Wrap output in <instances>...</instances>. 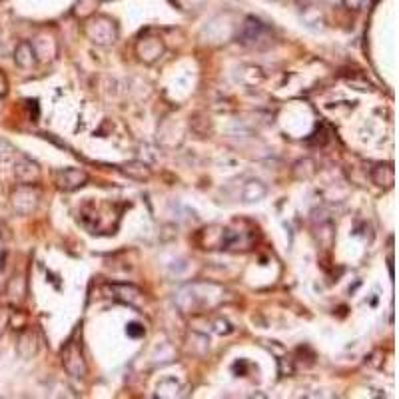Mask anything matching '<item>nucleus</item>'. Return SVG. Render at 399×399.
I'll list each match as a JSON object with an SVG mask.
<instances>
[{
	"instance_id": "f257e3e1",
	"label": "nucleus",
	"mask_w": 399,
	"mask_h": 399,
	"mask_svg": "<svg viewBox=\"0 0 399 399\" xmlns=\"http://www.w3.org/2000/svg\"><path fill=\"white\" fill-rule=\"evenodd\" d=\"M84 34L90 42L98 44V46H110L118 40V25L110 16L96 14V16H90L86 20Z\"/></svg>"
},
{
	"instance_id": "f03ea898",
	"label": "nucleus",
	"mask_w": 399,
	"mask_h": 399,
	"mask_svg": "<svg viewBox=\"0 0 399 399\" xmlns=\"http://www.w3.org/2000/svg\"><path fill=\"white\" fill-rule=\"evenodd\" d=\"M237 42L248 46V48L263 50L272 44V37H270V28L263 25L260 18L256 16H248L244 20V25L237 32Z\"/></svg>"
},
{
	"instance_id": "7ed1b4c3",
	"label": "nucleus",
	"mask_w": 399,
	"mask_h": 399,
	"mask_svg": "<svg viewBox=\"0 0 399 399\" xmlns=\"http://www.w3.org/2000/svg\"><path fill=\"white\" fill-rule=\"evenodd\" d=\"M60 360H63L64 369L72 377H86L88 365L84 355H82V348L76 339H70L60 351Z\"/></svg>"
},
{
	"instance_id": "20e7f679",
	"label": "nucleus",
	"mask_w": 399,
	"mask_h": 399,
	"mask_svg": "<svg viewBox=\"0 0 399 399\" xmlns=\"http://www.w3.org/2000/svg\"><path fill=\"white\" fill-rule=\"evenodd\" d=\"M38 200H40V194H38L37 188L20 184L11 194V206H13V210L18 216H30L37 210Z\"/></svg>"
},
{
	"instance_id": "39448f33",
	"label": "nucleus",
	"mask_w": 399,
	"mask_h": 399,
	"mask_svg": "<svg viewBox=\"0 0 399 399\" xmlns=\"http://www.w3.org/2000/svg\"><path fill=\"white\" fill-rule=\"evenodd\" d=\"M256 242V232L254 230H240V228H224V240H222V249L236 251V249H249Z\"/></svg>"
},
{
	"instance_id": "423d86ee",
	"label": "nucleus",
	"mask_w": 399,
	"mask_h": 399,
	"mask_svg": "<svg viewBox=\"0 0 399 399\" xmlns=\"http://www.w3.org/2000/svg\"><path fill=\"white\" fill-rule=\"evenodd\" d=\"M164 42L158 37H142L136 42V56L144 64L158 63L164 56Z\"/></svg>"
},
{
	"instance_id": "0eeeda50",
	"label": "nucleus",
	"mask_w": 399,
	"mask_h": 399,
	"mask_svg": "<svg viewBox=\"0 0 399 399\" xmlns=\"http://www.w3.org/2000/svg\"><path fill=\"white\" fill-rule=\"evenodd\" d=\"M54 182H56V186H58L60 192H74L78 188L86 186L88 174L80 168H64V170L56 172Z\"/></svg>"
},
{
	"instance_id": "6e6552de",
	"label": "nucleus",
	"mask_w": 399,
	"mask_h": 399,
	"mask_svg": "<svg viewBox=\"0 0 399 399\" xmlns=\"http://www.w3.org/2000/svg\"><path fill=\"white\" fill-rule=\"evenodd\" d=\"M40 166L34 160L20 156L16 162H14V178L18 184H28V186H34L38 180H40Z\"/></svg>"
},
{
	"instance_id": "1a4fd4ad",
	"label": "nucleus",
	"mask_w": 399,
	"mask_h": 399,
	"mask_svg": "<svg viewBox=\"0 0 399 399\" xmlns=\"http://www.w3.org/2000/svg\"><path fill=\"white\" fill-rule=\"evenodd\" d=\"M38 348H40V337H38L37 329L32 327H22V332L18 334L16 339V351L20 358L30 360L32 355H37Z\"/></svg>"
},
{
	"instance_id": "9d476101",
	"label": "nucleus",
	"mask_w": 399,
	"mask_h": 399,
	"mask_svg": "<svg viewBox=\"0 0 399 399\" xmlns=\"http://www.w3.org/2000/svg\"><path fill=\"white\" fill-rule=\"evenodd\" d=\"M222 240H224V225L204 228V230H200L198 237H196L202 249H222Z\"/></svg>"
},
{
	"instance_id": "9b49d317",
	"label": "nucleus",
	"mask_w": 399,
	"mask_h": 399,
	"mask_svg": "<svg viewBox=\"0 0 399 399\" xmlns=\"http://www.w3.org/2000/svg\"><path fill=\"white\" fill-rule=\"evenodd\" d=\"M120 172H122L126 178L134 180V182H148L150 178H152V168H150V164L144 162V160H130V162L122 164Z\"/></svg>"
},
{
	"instance_id": "f8f14e48",
	"label": "nucleus",
	"mask_w": 399,
	"mask_h": 399,
	"mask_svg": "<svg viewBox=\"0 0 399 399\" xmlns=\"http://www.w3.org/2000/svg\"><path fill=\"white\" fill-rule=\"evenodd\" d=\"M372 182L375 186L389 190L395 184V170L393 164H377L375 168H372Z\"/></svg>"
},
{
	"instance_id": "ddd939ff",
	"label": "nucleus",
	"mask_w": 399,
	"mask_h": 399,
	"mask_svg": "<svg viewBox=\"0 0 399 399\" xmlns=\"http://www.w3.org/2000/svg\"><path fill=\"white\" fill-rule=\"evenodd\" d=\"M37 54H34V48L30 42H20L16 50H14V63L16 66H20L22 70H28L37 64Z\"/></svg>"
},
{
	"instance_id": "4468645a",
	"label": "nucleus",
	"mask_w": 399,
	"mask_h": 399,
	"mask_svg": "<svg viewBox=\"0 0 399 399\" xmlns=\"http://www.w3.org/2000/svg\"><path fill=\"white\" fill-rule=\"evenodd\" d=\"M266 194H268V188H266V184L260 182V180H248L244 190H242V198H244L246 204L260 202V200L266 198Z\"/></svg>"
},
{
	"instance_id": "2eb2a0df",
	"label": "nucleus",
	"mask_w": 399,
	"mask_h": 399,
	"mask_svg": "<svg viewBox=\"0 0 399 399\" xmlns=\"http://www.w3.org/2000/svg\"><path fill=\"white\" fill-rule=\"evenodd\" d=\"M6 294L13 303H20L26 298V280L22 274H16L6 286Z\"/></svg>"
},
{
	"instance_id": "dca6fc26",
	"label": "nucleus",
	"mask_w": 399,
	"mask_h": 399,
	"mask_svg": "<svg viewBox=\"0 0 399 399\" xmlns=\"http://www.w3.org/2000/svg\"><path fill=\"white\" fill-rule=\"evenodd\" d=\"M315 240H318V244L324 249H329L334 246L336 232H334V224L329 220L320 222V225H315Z\"/></svg>"
},
{
	"instance_id": "f3484780",
	"label": "nucleus",
	"mask_w": 399,
	"mask_h": 399,
	"mask_svg": "<svg viewBox=\"0 0 399 399\" xmlns=\"http://www.w3.org/2000/svg\"><path fill=\"white\" fill-rule=\"evenodd\" d=\"M318 174V168H315V162H313L312 158H303V160H298V162L294 164V168H292V176L296 178V180H312L313 176Z\"/></svg>"
},
{
	"instance_id": "a211bd4d",
	"label": "nucleus",
	"mask_w": 399,
	"mask_h": 399,
	"mask_svg": "<svg viewBox=\"0 0 399 399\" xmlns=\"http://www.w3.org/2000/svg\"><path fill=\"white\" fill-rule=\"evenodd\" d=\"M180 391H182V386H180V381L176 377H166L156 387V395L162 399L180 398Z\"/></svg>"
},
{
	"instance_id": "6ab92c4d",
	"label": "nucleus",
	"mask_w": 399,
	"mask_h": 399,
	"mask_svg": "<svg viewBox=\"0 0 399 399\" xmlns=\"http://www.w3.org/2000/svg\"><path fill=\"white\" fill-rule=\"evenodd\" d=\"M263 78H266V76H263L262 68H258V66H242V68L237 70V80H242V82L248 84V86L262 84Z\"/></svg>"
},
{
	"instance_id": "aec40b11",
	"label": "nucleus",
	"mask_w": 399,
	"mask_h": 399,
	"mask_svg": "<svg viewBox=\"0 0 399 399\" xmlns=\"http://www.w3.org/2000/svg\"><path fill=\"white\" fill-rule=\"evenodd\" d=\"M98 0H78L74 4V11L72 14L78 16V18H86V16H92L94 8H96Z\"/></svg>"
},
{
	"instance_id": "412c9836",
	"label": "nucleus",
	"mask_w": 399,
	"mask_h": 399,
	"mask_svg": "<svg viewBox=\"0 0 399 399\" xmlns=\"http://www.w3.org/2000/svg\"><path fill=\"white\" fill-rule=\"evenodd\" d=\"M214 332L218 334V336H230L232 332H234V325L230 324L228 320H224V318H218V320H214Z\"/></svg>"
},
{
	"instance_id": "4be33fe9",
	"label": "nucleus",
	"mask_w": 399,
	"mask_h": 399,
	"mask_svg": "<svg viewBox=\"0 0 399 399\" xmlns=\"http://www.w3.org/2000/svg\"><path fill=\"white\" fill-rule=\"evenodd\" d=\"M344 6L349 11L362 13V11H367L372 6V0H344Z\"/></svg>"
},
{
	"instance_id": "5701e85b",
	"label": "nucleus",
	"mask_w": 399,
	"mask_h": 399,
	"mask_svg": "<svg viewBox=\"0 0 399 399\" xmlns=\"http://www.w3.org/2000/svg\"><path fill=\"white\" fill-rule=\"evenodd\" d=\"M180 11H198L204 6V0H174Z\"/></svg>"
},
{
	"instance_id": "b1692460",
	"label": "nucleus",
	"mask_w": 399,
	"mask_h": 399,
	"mask_svg": "<svg viewBox=\"0 0 399 399\" xmlns=\"http://www.w3.org/2000/svg\"><path fill=\"white\" fill-rule=\"evenodd\" d=\"M126 334H128L130 337H142L144 336V325L132 322V324L126 325Z\"/></svg>"
},
{
	"instance_id": "393cba45",
	"label": "nucleus",
	"mask_w": 399,
	"mask_h": 399,
	"mask_svg": "<svg viewBox=\"0 0 399 399\" xmlns=\"http://www.w3.org/2000/svg\"><path fill=\"white\" fill-rule=\"evenodd\" d=\"M8 320H11V313L0 308V336H2V334H4V329L8 327Z\"/></svg>"
},
{
	"instance_id": "a878e982",
	"label": "nucleus",
	"mask_w": 399,
	"mask_h": 399,
	"mask_svg": "<svg viewBox=\"0 0 399 399\" xmlns=\"http://www.w3.org/2000/svg\"><path fill=\"white\" fill-rule=\"evenodd\" d=\"M13 152H14L13 146H11L6 140H2V138H0V158H6V156H8V154H13Z\"/></svg>"
},
{
	"instance_id": "bb28decb",
	"label": "nucleus",
	"mask_w": 399,
	"mask_h": 399,
	"mask_svg": "<svg viewBox=\"0 0 399 399\" xmlns=\"http://www.w3.org/2000/svg\"><path fill=\"white\" fill-rule=\"evenodd\" d=\"M6 92H8V82H6L4 74L0 72V96H6Z\"/></svg>"
}]
</instances>
